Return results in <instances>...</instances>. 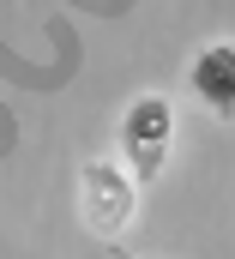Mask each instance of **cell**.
I'll use <instances>...</instances> for the list:
<instances>
[{"label": "cell", "mask_w": 235, "mask_h": 259, "mask_svg": "<svg viewBox=\"0 0 235 259\" xmlns=\"http://www.w3.org/2000/svg\"><path fill=\"white\" fill-rule=\"evenodd\" d=\"M133 211H139V181L121 163H103V157L85 163V175H79V217H85V229L115 241L133 223Z\"/></svg>", "instance_id": "2"}, {"label": "cell", "mask_w": 235, "mask_h": 259, "mask_svg": "<svg viewBox=\"0 0 235 259\" xmlns=\"http://www.w3.org/2000/svg\"><path fill=\"white\" fill-rule=\"evenodd\" d=\"M169 139H175V109L163 91H145L127 103L121 115V151H127V175L133 181H157L169 163Z\"/></svg>", "instance_id": "1"}, {"label": "cell", "mask_w": 235, "mask_h": 259, "mask_svg": "<svg viewBox=\"0 0 235 259\" xmlns=\"http://www.w3.org/2000/svg\"><path fill=\"white\" fill-rule=\"evenodd\" d=\"M193 97H199L205 109H217L223 121L235 115V42L199 49V61H193Z\"/></svg>", "instance_id": "3"}, {"label": "cell", "mask_w": 235, "mask_h": 259, "mask_svg": "<svg viewBox=\"0 0 235 259\" xmlns=\"http://www.w3.org/2000/svg\"><path fill=\"white\" fill-rule=\"evenodd\" d=\"M115 259H133V253H115Z\"/></svg>", "instance_id": "4"}]
</instances>
